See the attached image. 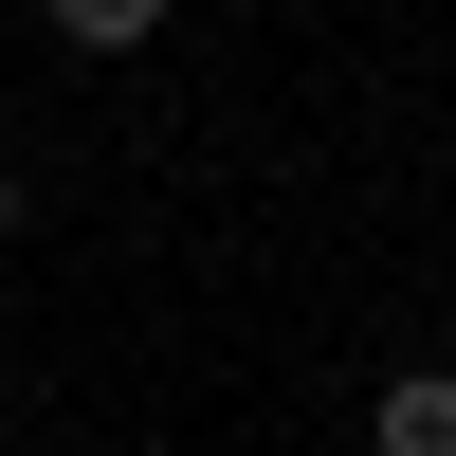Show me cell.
Listing matches in <instances>:
<instances>
[{"mask_svg": "<svg viewBox=\"0 0 456 456\" xmlns=\"http://www.w3.org/2000/svg\"><path fill=\"white\" fill-rule=\"evenodd\" d=\"M37 19H55L73 55H146V37H165V0H37Z\"/></svg>", "mask_w": 456, "mask_h": 456, "instance_id": "cell-1", "label": "cell"}, {"mask_svg": "<svg viewBox=\"0 0 456 456\" xmlns=\"http://www.w3.org/2000/svg\"><path fill=\"white\" fill-rule=\"evenodd\" d=\"M0 238H19V165H0Z\"/></svg>", "mask_w": 456, "mask_h": 456, "instance_id": "cell-3", "label": "cell"}, {"mask_svg": "<svg viewBox=\"0 0 456 456\" xmlns=\"http://www.w3.org/2000/svg\"><path fill=\"white\" fill-rule=\"evenodd\" d=\"M365 456H456V438H365Z\"/></svg>", "mask_w": 456, "mask_h": 456, "instance_id": "cell-2", "label": "cell"}]
</instances>
